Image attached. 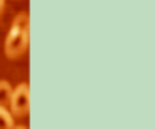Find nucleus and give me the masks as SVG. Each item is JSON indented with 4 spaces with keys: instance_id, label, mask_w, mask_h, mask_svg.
<instances>
[{
    "instance_id": "obj_1",
    "label": "nucleus",
    "mask_w": 155,
    "mask_h": 129,
    "mask_svg": "<svg viewBox=\"0 0 155 129\" xmlns=\"http://www.w3.org/2000/svg\"><path fill=\"white\" fill-rule=\"evenodd\" d=\"M30 43V17L27 12H20L12 20V25L5 36L4 51L8 60H18L25 55Z\"/></svg>"
},
{
    "instance_id": "obj_2",
    "label": "nucleus",
    "mask_w": 155,
    "mask_h": 129,
    "mask_svg": "<svg viewBox=\"0 0 155 129\" xmlns=\"http://www.w3.org/2000/svg\"><path fill=\"white\" fill-rule=\"evenodd\" d=\"M8 108L15 118H24L30 112V86H28V83H18L14 88Z\"/></svg>"
},
{
    "instance_id": "obj_3",
    "label": "nucleus",
    "mask_w": 155,
    "mask_h": 129,
    "mask_svg": "<svg viewBox=\"0 0 155 129\" xmlns=\"http://www.w3.org/2000/svg\"><path fill=\"white\" fill-rule=\"evenodd\" d=\"M12 91H14V88L7 79H0V106H8Z\"/></svg>"
},
{
    "instance_id": "obj_4",
    "label": "nucleus",
    "mask_w": 155,
    "mask_h": 129,
    "mask_svg": "<svg viewBox=\"0 0 155 129\" xmlns=\"http://www.w3.org/2000/svg\"><path fill=\"white\" fill-rule=\"evenodd\" d=\"M15 126L14 114L7 106H0V129H12Z\"/></svg>"
},
{
    "instance_id": "obj_5",
    "label": "nucleus",
    "mask_w": 155,
    "mask_h": 129,
    "mask_svg": "<svg viewBox=\"0 0 155 129\" xmlns=\"http://www.w3.org/2000/svg\"><path fill=\"white\" fill-rule=\"evenodd\" d=\"M5 5H7V0H0V17H2V13L5 10Z\"/></svg>"
}]
</instances>
